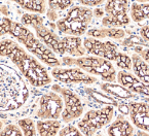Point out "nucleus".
<instances>
[{
    "label": "nucleus",
    "instance_id": "a211bd4d",
    "mask_svg": "<svg viewBox=\"0 0 149 136\" xmlns=\"http://www.w3.org/2000/svg\"><path fill=\"white\" fill-rule=\"evenodd\" d=\"M61 129V122L58 120H38L36 122V130L39 136H56Z\"/></svg>",
    "mask_w": 149,
    "mask_h": 136
},
{
    "label": "nucleus",
    "instance_id": "f704fd0d",
    "mask_svg": "<svg viewBox=\"0 0 149 136\" xmlns=\"http://www.w3.org/2000/svg\"><path fill=\"white\" fill-rule=\"evenodd\" d=\"M2 127H3V124L1 122V120H0V130H2Z\"/></svg>",
    "mask_w": 149,
    "mask_h": 136
},
{
    "label": "nucleus",
    "instance_id": "0eeeda50",
    "mask_svg": "<svg viewBox=\"0 0 149 136\" xmlns=\"http://www.w3.org/2000/svg\"><path fill=\"white\" fill-rule=\"evenodd\" d=\"M73 64L91 74L99 75L102 79L113 83L116 81V72L110 61L99 57H79L73 60Z\"/></svg>",
    "mask_w": 149,
    "mask_h": 136
},
{
    "label": "nucleus",
    "instance_id": "6ab92c4d",
    "mask_svg": "<svg viewBox=\"0 0 149 136\" xmlns=\"http://www.w3.org/2000/svg\"><path fill=\"white\" fill-rule=\"evenodd\" d=\"M88 35L98 38L104 37H112L115 39L125 37V31L117 28H109V29H92L88 31Z\"/></svg>",
    "mask_w": 149,
    "mask_h": 136
},
{
    "label": "nucleus",
    "instance_id": "ddd939ff",
    "mask_svg": "<svg viewBox=\"0 0 149 136\" xmlns=\"http://www.w3.org/2000/svg\"><path fill=\"white\" fill-rule=\"evenodd\" d=\"M131 18L141 26L140 34L143 39L149 41V3H133Z\"/></svg>",
    "mask_w": 149,
    "mask_h": 136
},
{
    "label": "nucleus",
    "instance_id": "f03ea898",
    "mask_svg": "<svg viewBox=\"0 0 149 136\" xmlns=\"http://www.w3.org/2000/svg\"><path fill=\"white\" fill-rule=\"evenodd\" d=\"M30 96L24 76L8 61L0 58V112L22 108Z\"/></svg>",
    "mask_w": 149,
    "mask_h": 136
},
{
    "label": "nucleus",
    "instance_id": "e433bc0d",
    "mask_svg": "<svg viewBox=\"0 0 149 136\" xmlns=\"http://www.w3.org/2000/svg\"><path fill=\"white\" fill-rule=\"evenodd\" d=\"M95 136H102V135H99V134H98V135H95Z\"/></svg>",
    "mask_w": 149,
    "mask_h": 136
},
{
    "label": "nucleus",
    "instance_id": "20e7f679",
    "mask_svg": "<svg viewBox=\"0 0 149 136\" xmlns=\"http://www.w3.org/2000/svg\"><path fill=\"white\" fill-rule=\"evenodd\" d=\"M11 36L15 38L20 43L26 48L31 54L37 57L41 62L51 67H58L61 65L60 60L56 57L55 54L52 52L43 42H41L26 26L21 23L13 22L10 33Z\"/></svg>",
    "mask_w": 149,
    "mask_h": 136
},
{
    "label": "nucleus",
    "instance_id": "bb28decb",
    "mask_svg": "<svg viewBox=\"0 0 149 136\" xmlns=\"http://www.w3.org/2000/svg\"><path fill=\"white\" fill-rule=\"evenodd\" d=\"M13 22V21H11L8 18H3L1 20V23H0V37L7 34V33H10Z\"/></svg>",
    "mask_w": 149,
    "mask_h": 136
},
{
    "label": "nucleus",
    "instance_id": "412c9836",
    "mask_svg": "<svg viewBox=\"0 0 149 136\" xmlns=\"http://www.w3.org/2000/svg\"><path fill=\"white\" fill-rule=\"evenodd\" d=\"M102 89L106 91L107 93L111 95H115L120 98H131L133 97V93L130 92L123 87L119 86V85H112V83H104L102 86Z\"/></svg>",
    "mask_w": 149,
    "mask_h": 136
},
{
    "label": "nucleus",
    "instance_id": "c9c22d12",
    "mask_svg": "<svg viewBox=\"0 0 149 136\" xmlns=\"http://www.w3.org/2000/svg\"><path fill=\"white\" fill-rule=\"evenodd\" d=\"M1 13H2V11H1V7H0V15H1Z\"/></svg>",
    "mask_w": 149,
    "mask_h": 136
},
{
    "label": "nucleus",
    "instance_id": "7c9ffc66",
    "mask_svg": "<svg viewBox=\"0 0 149 136\" xmlns=\"http://www.w3.org/2000/svg\"><path fill=\"white\" fill-rule=\"evenodd\" d=\"M103 2V1H80V3H82V4L84 5H88V6H96V5H99L101 4V3Z\"/></svg>",
    "mask_w": 149,
    "mask_h": 136
},
{
    "label": "nucleus",
    "instance_id": "5701e85b",
    "mask_svg": "<svg viewBox=\"0 0 149 136\" xmlns=\"http://www.w3.org/2000/svg\"><path fill=\"white\" fill-rule=\"evenodd\" d=\"M114 61L116 62V65L120 67L121 69H125V70H131L132 69V59L125 54L117 53Z\"/></svg>",
    "mask_w": 149,
    "mask_h": 136
},
{
    "label": "nucleus",
    "instance_id": "1a4fd4ad",
    "mask_svg": "<svg viewBox=\"0 0 149 136\" xmlns=\"http://www.w3.org/2000/svg\"><path fill=\"white\" fill-rule=\"evenodd\" d=\"M53 89L56 93L60 94L63 98L65 108L62 111V120L65 123H70L74 121L84 114V104L81 100L71 90L67 88H62L59 85H54Z\"/></svg>",
    "mask_w": 149,
    "mask_h": 136
},
{
    "label": "nucleus",
    "instance_id": "6e6552de",
    "mask_svg": "<svg viewBox=\"0 0 149 136\" xmlns=\"http://www.w3.org/2000/svg\"><path fill=\"white\" fill-rule=\"evenodd\" d=\"M129 1H107L105 4L106 17L102 21L105 27L116 28L125 26L130 23Z\"/></svg>",
    "mask_w": 149,
    "mask_h": 136
},
{
    "label": "nucleus",
    "instance_id": "f257e3e1",
    "mask_svg": "<svg viewBox=\"0 0 149 136\" xmlns=\"http://www.w3.org/2000/svg\"><path fill=\"white\" fill-rule=\"evenodd\" d=\"M0 57L10 60L32 87L39 88L51 83L52 79L46 68L13 39L5 38L0 41Z\"/></svg>",
    "mask_w": 149,
    "mask_h": 136
},
{
    "label": "nucleus",
    "instance_id": "39448f33",
    "mask_svg": "<svg viewBox=\"0 0 149 136\" xmlns=\"http://www.w3.org/2000/svg\"><path fill=\"white\" fill-rule=\"evenodd\" d=\"M92 9L84 6H73L67 11L63 19L57 21V27L68 36L84 35L93 18Z\"/></svg>",
    "mask_w": 149,
    "mask_h": 136
},
{
    "label": "nucleus",
    "instance_id": "2f4dec72",
    "mask_svg": "<svg viewBox=\"0 0 149 136\" xmlns=\"http://www.w3.org/2000/svg\"><path fill=\"white\" fill-rule=\"evenodd\" d=\"M119 111L123 112V114H127L130 112V108L127 107V105H120L119 106Z\"/></svg>",
    "mask_w": 149,
    "mask_h": 136
},
{
    "label": "nucleus",
    "instance_id": "c85d7f7f",
    "mask_svg": "<svg viewBox=\"0 0 149 136\" xmlns=\"http://www.w3.org/2000/svg\"><path fill=\"white\" fill-rule=\"evenodd\" d=\"M46 17H47L48 20L52 21V22H55V21L58 20V13H56L55 11H52V9H48V11H46Z\"/></svg>",
    "mask_w": 149,
    "mask_h": 136
},
{
    "label": "nucleus",
    "instance_id": "4be33fe9",
    "mask_svg": "<svg viewBox=\"0 0 149 136\" xmlns=\"http://www.w3.org/2000/svg\"><path fill=\"white\" fill-rule=\"evenodd\" d=\"M18 126L20 127L23 136H36L37 130H36V124L32 118H25L18 121Z\"/></svg>",
    "mask_w": 149,
    "mask_h": 136
},
{
    "label": "nucleus",
    "instance_id": "a878e982",
    "mask_svg": "<svg viewBox=\"0 0 149 136\" xmlns=\"http://www.w3.org/2000/svg\"><path fill=\"white\" fill-rule=\"evenodd\" d=\"M59 136H84V135L75 126L67 125L60 130Z\"/></svg>",
    "mask_w": 149,
    "mask_h": 136
},
{
    "label": "nucleus",
    "instance_id": "f8f14e48",
    "mask_svg": "<svg viewBox=\"0 0 149 136\" xmlns=\"http://www.w3.org/2000/svg\"><path fill=\"white\" fill-rule=\"evenodd\" d=\"M54 79L64 83H86L90 85L96 81L92 75L82 71L80 68H59L55 67L52 70Z\"/></svg>",
    "mask_w": 149,
    "mask_h": 136
},
{
    "label": "nucleus",
    "instance_id": "9b49d317",
    "mask_svg": "<svg viewBox=\"0 0 149 136\" xmlns=\"http://www.w3.org/2000/svg\"><path fill=\"white\" fill-rule=\"evenodd\" d=\"M84 48L88 52V54L108 60V61H114L117 55L116 44H114L111 41L102 42L97 38H84Z\"/></svg>",
    "mask_w": 149,
    "mask_h": 136
},
{
    "label": "nucleus",
    "instance_id": "aec40b11",
    "mask_svg": "<svg viewBox=\"0 0 149 136\" xmlns=\"http://www.w3.org/2000/svg\"><path fill=\"white\" fill-rule=\"evenodd\" d=\"M21 7L29 11L37 13H45V2L43 0H22V1H17Z\"/></svg>",
    "mask_w": 149,
    "mask_h": 136
},
{
    "label": "nucleus",
    "instance_id": "72a5a7b5",
    "mask_svg": "<svg viewBox=\"0 0 149 136\" xmlns=\"http://www.w3.org/2000/svg\"><path fill=\"white\" fill-rule=\"evenodd\" d=\"M94 13H96L97 17H101V15H103V11H101V9H96V11H94Z\"/></svg>",
    "mask_w": 149,
    "mask_h": 136
},
{
    "label": "nucleus",
    "instance_id": "473e14b6",
    "mask_svg": "<svg viewBox=\"0 0 149 136\" xmlns=\"http://www.w3.org/2000/svg\"><path fill=\"white\" fill-rule=\"evenodd\" d=\"M137 136H149V133H147V132L140 130V131H139L138 133H137Z\"/></svg>",
    "mask_w": 149,
    "mask_h": 136
},
{
    "label": "nucleus",
    "instance_id": "4468645a",
    "mask_svg": "<svg viewBox=\"0 0 149 136\" xmlns=\"http://www.w3.org/2000/svg\"><path fill=\"white\" fill-rule=\"evenodd\" d=\"M130 114L133 124L142 131L149 133V104L133 102L130 104Z\"/></svg>",
    "mask_w": 149,
    "mask_h": 136
},
{
    "label": "nucleus",
    "instance_id": "7ed1b4c3",
    "mask_svg": "<svg viewBox=\"0 0 149 136\" xmlns=\"http://www.w3.org/2000/svg\"><path fill=\"white\" fill-rule=\"evenodd\" d=\"M43 18L35 13H25L22 15L21 24L34 28L36 36L43 42L54 54L64 56L68 54L74 57H84L86 50L82 46V39L76 36H65L59 38L57 34L47 28L43 23Z\"/></svg>",
    "mask_w": 149,
    "mask_h": 136
},
{
    "label": "nucleus",
    "instance_id": "393cba45",
    "mask_svg": "<svg viewBox=\"0 0 149 136\" xmlns=\"http://www.w3.org/2000/svg\"><path fill=\"white\" fill-rule=\"evenodd\" d=\"M73 4V1H67V0H59V1H48V6L52 11H64L68 8Z\"/></svg>",
    "mask_w": 149,
    "mask_h": 136
},
{
    "label": "nucleus",
    "instance_id": "2eb2a0df",
    "mask_svg": "<svg viewBox=\"0 0 149 136\" xmlns=\"http://www.w3.org/2000/svg\"><path fill=\"white\" fill-rule=\"evenodd\" d=\"M117 81L123 88L129 90L130 92L149 96V85L141 83L138 79L134 77L132 74H129L125 71H120L117 74Z\"/></svg>",
    "mask_w": 149,
    "mask_h": 136
},
{
    "label": "nucleus",
    "instance_id": "423d86ee",
    "mask_svg": "<svg viewBox=\"0 0 149 136\" xmlns=\"http://www.w3.org/2000/svg\"><path fill=\"white\" fill-rule=\"evenodd\" d=\"M113 112V107L110 105L101 109L88 110L77 123V128L84 136H94L98 130L102 129L111 122Z\"/></svg>",
    "mask_w": 149,
    "mask_h": 136
},
{
    "label": "nucleus",
    "instance_id": "b1692460",
    "mask_svg": "<svg viewBox=\"0 0 149 136\" xmlns=\"http://www.w3.org/2000/svg\"><path fill=\"white\" fill-rule=\"evenodd\" d=\"M0 136H23V133L18 125L9 124L0 130Z\"/></svg>",
    "mask_w": 149,
    "mask_h": 136
},
{
    "label": "nucleus",
    "instance_id": "dca6fc26",
    "mask_svg": "<svg viewBox=\"0 0 149 136\" xmlns=\"http://www.w3.org/2000/svg\"><path fill=\"white\" fill-rule=\"evenodd\" d=\"M134 128L129 121L125 118L118 116L116 121H114L108 127V135L109 136H133Z\"/></svg>",
    "mask_w": 149,
    "mask_h": 136
},
{
    "label": "nucleus",
    "instance_id": "f3484780",
    "mask_svg": "<svg viewBox=\"0 0 149 136\" xmlns=\"http://www.w3.org/2000/svg\"><path fill=\"white\" fill-rule=\"evenodd\" d=\"M132 68H133L135 75L138 77L141 83L149 85V65L144 60L141 59L140 56H138L137 54L133 55Z\"/></svg>",
    "mask_w": 149,
    "mask_h": 136
},
{
    "label": "nucleus",
    "instance_id": "c756f323",
    "mask_svg": "<svg viewBox=\"0 0 149 136\" xmlns=\"http://www.w3.org/2000/svg\"><path fill=\"white\" fill-rule=\"evenodd\" d=\"M141 57L149 65V48H145V50H141Z\"/></svg>",
    "mask_w": 149,
    "mask_h": 136
},
{
    "label": "nucleus",
    "instance_id": "cd10ccee",
    "mask_svg": "<svg viewBox=\"0 0 149 136\" xmlns=\"http://www.w3.org/2000/svg\"><path fill=\"white\" fill-rule=\"evenodd\" d=\"M92 96L95 97L98 101H100L101 103H105V104H112V105H117V102L113 100V99L109 98V97H106L105 95L99 94L98 92H94L92 91Z\"/></svg>",
    "mask_w": 149,
    "mask_h": 136
},
{
    "label": "nucleus",
    "instance_id": "9d476101",
    "mask_svg": "<svg viewBox=\"0 0 149 136\" xmlns=\"http://www.w3.org/2000/svg\"><path fill=\"white\" fill-rule=\"evenodd\" d=\"M64 101L56 92H51L41 96L37 116L41 120H58L62 116Z\"/></svg>",
    "mask_w": 149,
    "mask_h": 136
}]
</instances>
